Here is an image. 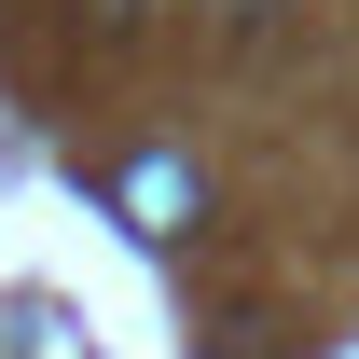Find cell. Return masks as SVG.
<instances>
[{
    "label": "cell",
    "instance_id": "6da1fadb",
    "mask_svg": "<svg viewBox=\"0 0 359 359\" xmlns=\"http://www.w3.org/2000/svg\"><path fill=\"white\" fill-rule=\"evenodd\" d=\"M111 208H125V235H152V249H166V235L194 222V166H180V152H138V166L111 180Z\"/></svg>",
    "mask_w": 359,
    "mask_h": 359
},
{
    "label": "cell",
    "instance_id": "7a4b0ae2",
    "mask_svg": "<svg viewBox=\"0 0 359 359\" xmlns=\"http://www.w3.org/2000/svg\"><path fill=\"white\" fill-rule=\"evenodd\" d=\"M222 14H263V0H222Z\"/></svg>",
    "mask_w": 359,
    "mask_h": 359
}]
</instances>
